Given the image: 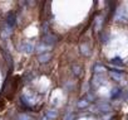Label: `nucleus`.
I'll list each match as a JSON object with an SVG mask.
<instances>
[{
    "instance_id": "obj_1",
    "label": "nucleus",
    "mask_w": 128,
    "mask_h": 120,
    "mask_svg": "<svg viewBox=\"0 0 128 120\" xmlns=\"http://www.w3.org/2000/svg\"><path fill=\"white\" fill-rule=\"evenodd\" d=\"M18 84H19V77H18V76L13 77V81H12V84H10V87L8 89V92H6V97H8L9 100L13 99V96L15 95L16 89H18Z\"/></svg>"
}]
</instances>
